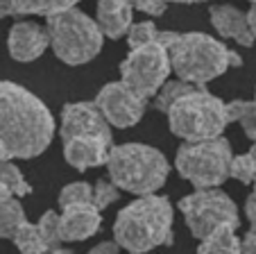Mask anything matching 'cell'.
I'll return each instance as SVG.
<instances>
[{"mask_svg":"<svg viewBox=\"0 0 256 254\" xmlns=\"http://www.w3.org/2000/svg\"><path fill=\"white\" fill-rule=\"evenodd\" d=\"M54 118L44 100L20 84L0 80V159H32L48 150Z\"/></svg>","mask_w":256,"mask_h":254,"instance_id":"1","label":"cell"},{"mask_svg":"<svg viewBox=\"0 0 256 254\" xmlns=\"http://www.w3.org/2000/svg\"><path fill=\"white\" fill-rule=\"evenodd\" d=\"M114 240L130 252H148L172 243V204L166 195H140L118 211Z\"/></svg>","mask_w":256,"mask_h":254,"instance_id":"2","label":"cell"},{"mask_svg":"<svg viewBox=\"0 0 256 254\" xmlns=\"http://www.w3.org/2000/svg\"><path fill=\"white\" fill-rule=\"evenodd\" d=\"M168 53L172 73H177L179 80L188 84H206L224 75L227 68H238L242 64V59L232 48L204 32L174 34Z\"/></svg>","mask_w":256,"mask_h":254,"instance_id":"3","label":"cell"},{"mask_svg":"<svg viewBox=\"0 0 256 254\" xmlns=\"http://www.w3.org/2000/svg\"><path fill=\"white\" fill-rule=\"evenodd\" d=\"M104 166L109 168V179L120 191L134 195L156 193L166 184L170 173L166 154L145 143L112 145Z\"/></svg>","mask_w":256,"mask_h":254,"instance_id":"4","label":"cell"},{"mask_svg":"<svg viewBox=\"0 0 256 254\" xmlns=\"http://www.w3.org/2000/svg\"><path fill=\"white\" fill-rule=\"evenodd\" d=\"M168 125L174 136L184 141L213 139L224 132L227 120V102L204 89V84H190L179 98L168 107Z\"/></svg>","mask_w":256,"mask_h":254,"instance_id":"5","label":"cell"},{"mask_svg":"<svg viewBox=\"0 0 256 254\" xmlns=\"http://www.w3.org/2000/svg\"><path fill=\"white\" fill-rule=\"evenodd\" d=\"M46 30L50 34V48L64 64L70 66H80L96 59L104 44V34L98 21L75 7L50 14Z\"/></svg>","mask_w":256,"mask_h":254,"instance_id":"6","label":"cell"},{"mask_svg":"<svg viewBox=\"0 0 256 254\" xmlns=\"http://www.w3.org/2000/svg\"><path fill=\"white\" fill-rule=\"evenodd\" d=\"M234 152L227 139L213 136L202 141H186L177 150L174 166L177 173L195 188L222 186L229 177V161Z\"/></svg>","mask_w":256,"mask_h":254,"instance_id":"7","label":"cell"},{"mask_svg":"<svg viewBox=\"0 0 256 254\" xmlns=\"http://www.w3.org/2000/svg\"><path fill=\"white\" fill-rule=\"evenodd\" d=\"M177 32H159L154 41L132 48L127 59L120 64V80L127 87H132L138 96L154 98L156 91L166 84L168 75L172 73L170 68V53L168 46Z\"/></svg>","mask_w":256,"mask_h":254,"instance_id":"8","label":"cell"},{"mask_svg":"<svg viewBox=\"0 0 256 254\" xmlns=\"http://www.w3.org/2000/svg\"><path fill=\"white\" fill-rule=\"evenodd\" d=\"M179 211L184 213L186 225L195 238H204L213 227L222 225V222L240 225L236 202L224 191H220V186L193 191L179 202Z\"/></svg>","mask_w":256,"mask_h":254,"instance_id":"9","label":"cell"},{"mask_svg":"<svg viewBox=\"0 0 256 254\" xmlns=\"http://www.w3.org/2000/svg\"><path fill=\"white\" fill-rule=\"evenodd\" d=\"M98 109L102 111L112 127H132L143 118L145 109H148V98L138 96L132 87H127L125 82H109L100 89L96 98Z\"/></svg>","mask_w":256,"mask_h":254,"instance_id":"10","label":"cell"},{"mask_svg":"<svg viewBox=\"0 0 256 254\" xmlns=\"http://www.w3.org/2000/svg\"><path fill=\"white\" fill-rule=\"evenodd\" d=\"M59 134L62 139L70 136H102L106 141H114L109 120L102 116L96 102H68L62 109V125H59Z\"/></svg>","mask_w":256,"mask_h":254,"instance_id":"11","label":"cell"},{"mask_svg":"<svg viewBox=\"0 0 256 254\" xmlns=\"http://www.w3.org/2000/svg\"><path fill=\"white\" fill-rule=\"evenodd\" d=\"M10 55L16 62H34L48 50L50 34L44 25L34 23V21H18L10 30Z\"/></svg>","mask_w":256,"mask_h":254,"instance_id":"12","label":"cell"},{"mask_svg":"<svg viewBox=\"0 0 256 254\" xmlns=\"http://www.w3.org/2000/svg\"><path fill=\"white\" fill-rule=\"evenodd\" d=\"M102 225V211L93 202L64 206L59 213V229L64 243H80L93 236Z\"/></svg>","mask_w":256,"mask_h":254,"instance_id":"13","label":"cell"},{"mask_svg":"<svg viewBox=\"0 0 256 254\" xmlns=\"http://www.w3.org/2000/svg\"><path fill=\"white\" fill-rule=\"evenodd\" d=\"M112 141L102 139V136H70L64 139V157L75 170H88V168L102 166L109 157Z\"/></svg>","mask_w":256,"mask_h":254,"instance_id":"14","label":"cell"},{"mask_svg":"<svg viewBox=\"0 0 256 254\" xmlns=\"http://www.w3.org/2000/svg\"><path fill=\"white\" fill-rule=\"evenodd\" d=\"M211 23L218 34L224 39H232L236 44L250 48L254 44V37L247 25V14L234 5H213L211 7Z\"/></svg>","mask_w":256,"mask_h":254,"instance_id":"15","label":"cell"},{"mask_svg":"<svg viewBox=\"0 0 256 254\" xmlns=\"http://www.w3.org/2000/svg\"><path fill=\"white\" fill-rule=\"evenodd\" d=\"M132 12H134L132 0H98L96 21L104 37L120 39L132 25Z\"/></svg>","mask_w":256,"mask_h":254,"instance_id":"16","label":"cell"},{"mask_svg":"<svg viewBox=\"0 0 256 254\" xmlns=\"http://www.w3.org/2000/svg\"><path fill=\"white\" fill-rule=\"evenodd\" d=\"M80 0H0V19L5 16H50L70 10Z\"/></svg>","mask_w":256,"mask_h":254,"instance_id":"17","label":"cell"},{"mask_svg":"<svg viewBox=\"0 0 256 254\" xmlns=\"http://www.w3.org/2000/svg\"><path fill=\"white\" fill-rule=\"evenodd\" d=\"M238 225L222 222V225L213 227L204 238H200L198 249L200 252H240V240L236 236Z\"/></svg>","mask_w":256,"mask_h":254,"instance_id":"18","label":"cell"},{"mask_svg":"<svg viewBox=\"0 0 256 254\" xmlns=\"http://www.w3.org/2000/svg\"><path fill=\"white\" fill-rule=\"evenodd\" d=\"M32 193V186L25 182L23 173L12 159H0V200L5 197H23Z\"/></svg>","mask_w":256,"mask_h":254,"instance_id":"19","label":"cell"},{"mask_svg":"<svg viewBox=\"0 0 256 254\" xmlns=\"http://www.w3.org/2000/svg\"><path fill=\"white\" fill-rule=\"evenodd\" d=\"M227 120L240 123L242 132L250 141H256V105L250 100H234L227 102Z\"/></svg>","mask_w":256,"mask_h":254,"instance_id":"20","label":"cell"},{"mask_svg":"<svg viewBox=\"0 0 256 254\" xmlns=\"http://www.w3.org/2000/svg\"><path fill=\"white\" fill-rule=\"evenodd\" d=\"M12 240H14V245L20 249V252H28V254L50 252V247H48V243H46V238L41 236L39 227L28 222V220L20 222L18 229H16L14 236H12Z\"/></svg>","mask_w":256,"mask_h":254,"instance_id":"21","label":"cell"},{"mask_svg":"<svg viewBox=\"0 0 256 254\" xmlns=\"http://www.w3.org/2000/svg\"><path fill=\"white\" fill-rule=\"evenodd\" d=\"M25 220V209L18 197H5L0 200V238H12L18 225Z\"/></svg>","mask_w":256,"mask_h":254,"instance_id":"22","label":"cell"},{"mask_svg":"<svg viewBox=\"0 0 256 254\" xmlns=\"http://www.w3.org/2000/svg\"><path fill=\"white\" fill-rule=\"evenodd\" d=\"M36 227H39L41 236L46 238V243H48L50 252H57V249H62V229H59V213L57 211H46L44 216H41V220L36 222Z\"/></svg>","mask_w":256,"mask_h":254,"instance_id":"23","label":"cell"},{"mask_svg":"<svg viewBox=\"0 0 256 254\" xmlns=\"http://www.w3.org/2000/svg\"><path fill=\"white\" fill-rule=\"evenodd\" d=\"M82 202H93V186L88 182H72L62 188L59 193V206L82 204Z\"/></svg>","mask_w":256,"mask_h":254,"instance_id":"24","label":"cell"},{"mask_svg":"<svg viewBox=\"0 0 256 254\" xmlns=\"http://www.w3.org/2000/svg\"><path fill=\"white\" fill-rule=\"evenodd\" d=\"M229 177L238 179L242 184H252L256 177V161L252 159V154H238V157H232L229 161Z\"/></svg>","mask_w":256,"mask_h":254,"instance_id":"25","label":"cell"},{"mask_svg":"<svg viewBox=\"0 0 256 254\" xmlns=\"http://www.w3.org/2000/svg\"><path fill=\"white\" fill-rule=\"evenodd\" d=\"M159 37V30L152 21H140V23H132L127 30V44L130 48H138V46L148 44V41H154Z\"/></svg>","mask_w":256,"mask_h":254,"instance_id":"26","label":"cell"},{"mask_svg":"<svg viewBox=\"0 0 256 254\" xmlns=\"http://www.w3.org/2000/svg\"><path fill=\"white\" fill-rule=\"evenodd\" d=\"M190 84L188 82H184V80H179V82H166L164 87L156 91V96H154V107L159 111H168V107H170V102L174 100V98H179L182 93L188 89Z\"/></svg>","mask_w":256,"mask_h":254,"instance_id":"27","label":"cell"},{"mask_svg":"<svg viewBox=\"0 0 256 254\" xmlns=\"http://www.w3.org/2000/svg\"><path fill=\"white\" fill-rule=\"evenodd\" d=\"M118 195H120V188L112 179H98L96 186H93V204L100 211L106 209L109 204H114L118 200Z\"/></svg>","mask_w":256,"mask_h":254,"instance_id":"28","label":"cell"},{"mask_svg":"<svg viewBox=\"0 0 256 254\" xmlns=\"http://www.w3.org/2000/svg\"><path fill=\"white\" fill-rule=\"evenodd\" d=\"M134 10L150 16H164L168 10V0H134Z\"/></svg>","mask_w":256,"mask_h":254,"instance_id":"29","label":"cell"},{"mask_svg":"<svg viewBox=\"0 0 256 254\" xmlns=\"http://www.w3.org/2000/svg\"><path fill=\"white\" fill-rule=\"evenodd\" d=\"M245 213H247V218H250L252 229H256V195L254 193H252L245 202Z\"/></svg>","mask_w":256,"mask_h":254,"instance_id":"30","label":"cell"},{"mask_svg":"<svg viewBox=\"0 0 256 254\" xmlns=\"http://www.w3.org/2000/svg\"><path fill=\"white\" fill-rule=\"evenodd\" d=\"M240 249L242 252H256V229L245 234V238H242V243H240Z\"/></svg>","mask_w":256,"mask_h":254,"instance_id":"31","label":"cell"},{"mask_svg":"<svg viewBox=\"0 0 256 254\" xmlns=\"http://www.w3.org/2000/svg\"><path fill=\"white\" fill-rule=\"evenodd\" d=\"M120 249V245L116 243V240H104V243H100V245H96V247L91 249V252H118Z\"/></svg>","mask_w":256,"mask_h":254,"instance_id":"32","label":"cell"},{"mask_svg":"<svg viewBox=\"0 0 256 254\" xmlns=\"http://www.w3.org/2000/svg\"><path fill=\"white\" fill-rule=\"evenodd\" d=\"M247 25H250V32H252V37H254V41H256V3L252 5V10L247 12Z\"/></svg>","mask_w":256,"mask_h":254,"instance_id":"33","label":"cell"},{"mask_svg":"<svg viewBox=\"0 0 256 254\" xmlns=\"http://www.w3.org/2000/svg\"><path fill=\"white\" fill-rule=\"evenodd\" d=\"M168 3H184V5H193V3H204V0H168Z\"/></svg>","mask_w":256,"mask_h":254,"instance_id":"34","label":"cell"},{"mask_svg":"<svg viewBox=\"0 0 256 254\" xmlns=\"http://www.w3.org/2000/svg\"><path fill=\"white\" fill-rule=\"evenodd\" d=\"M250 154H252V159L256 161V141H252V148H250Z\"/></svg>","mask_w":256,"mask_h":254,"instance_id":"35","label":"cell"},{"mask_svg":"<svg viewBox=\"0 0 256 254\" xmlns=\"http://www.w3.org/2000/svg\"><path fill=\"white\" fill-rule=\"evenodd\" d=\"M252 184H254V191H252V193H254V195H256V177H254V182H252Z\"/></svg>","mask_w":256,"mask_h":254,"instance_id":"36","label":"cell"},{"mask_svg":"<svg viewBox=\"0 0 256 254\" xmlns=\"http://www.w3.org/2000/svg\"><path fill=\"white\" fill-rule=\"evenodd\" d=\"M250 3H252V5H254V3H256V0H250Z\"/></svg>","mask_w":256,"mask_h":254,"instance_id":"37","label":"cell"},{"mask_svg":"<svg viewBox=\"0 0 256 254\" xmlns=\"http://www.w3.org/2000/svg\"><path fill=\"white\" fill-rule=\"evenodd\" d=\"M254 105H256V98H254Z\"/></svg>","mask_w":256,"mask_h":254,"instance_id":"38","label":"cell"},{"mask_svg":"<svg viewBox=\"0 0 256 254\" xmlns=\"http://www.w3.org/2000/svg\"><path fill=\"white\" fill-rule=\"evenodd\" d=\"M132 3H134V0H132Z\"/></svg>","mask_w":256,"mask_h":254,"instance_id":"39","label":"cell"}]
</instances>
